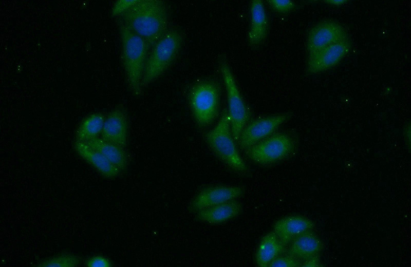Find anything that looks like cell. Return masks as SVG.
<instances>
[{
  "label": "cell",
  "mask_w": 411,
  "mask_h": 267,
  "mask_svg": "<svg viewBox=\"0 0 411 267\" xmlns=\"http://www.w3.org/2000/svg\"><path fill=\"white\" fill-rule=\"evenodd\" d=\"M105 119L104 115L100 112L87 116L77 130L76 141L87 142L98 138L102 132Z\"/></svg>",
  "instance_id": "ffe728a7"
},
{
  "label": "cell",
  "mask_w": 411,
  "mask_h": 267,
  "mask_svg": "<svg viewBox=\"0 0 411 267\" xmlns=\"http://www.w3.org/2000/svg\"><path fill=\"white\" fill-rule=\"evenodd\" d=\"M123 24L152 48L168 31L169 12L162 0H137L121 15Z\"/></svg>",
  "instance_id": "6da1fadb"
},
{
  "label": "cell",
  "mask_w": 411,
  "mask_h": 267,
  "mask_svg": "<svg viewBox=\"0 0 411 267\" xmlns=\"http://www.w3.org/2000/svg\"><path fill=\"white\" fill-rule=\"evenodd\" d=\"M88 267H111L112 263L107 257L102 255H96L88 258L85 263Z\"/></svg>",
  "instance_id": "cb8c5ba5"
},
{
  "label": "cell",
  "mask_w": 411,
  "mask_h": 267,
  "mask_svg": "<svg viewBox=\"0 0 411 267\" xmlns=\"http://www.w3.org/2000/svg\"><path fill=\"white\" fill-rule=\"evenodd\" d=\"M183 36L176 28L169 29L152 47L145 62L141 85L145 87L163 74L177 56Z\"/></svg>",
  "instance_id": "277c9868"
},
{
  "label": "cell",
  "mask_w": 411,
  "mask_h": 267,
  "mask_svg": "<svg viewBox=\"0 0 411 267\" xmlns=\"http://www.w3.org/2000/svg\"><path fill=\"white\" fill-rule=\"evenodd\" d=\"M267 2L274 11L279 13L289 12L295 7L294 2L290 0H269Z\"/></svg>",
  "instance_id": "603a6c76"
},
{
  "label": "cell",
  "mask_w": 411,
  "mask_h": 267,
  "mask_svg": "<svg viewBox=\"0 0 411 267\" xmlns=\"http://www.w3.org/2000/svg\"><path fill=\"white\" fill-rule=\"evenodd\" d=\"M77 153L93 166L103 176L107 178L117 177L120 170L98 150L86 143L77 141L74 143Z\"/></svg>",
  "instance_id": "9a60e30c"
},
{
  "label": "cell",
  "mask_w": 411,
  "mask_h": 267,
  "mask_svg": "<svg viewBox=\"0 0 411 267\" xmlns=\"http://www.w3.org/2000/svg\"><path fill=\"white\" fill-rule=\"evenodd\" d=\"M101 135L103 140L125 148L128 140V120L123 108L116 107L108 115Z\"/></svg>",
  "instance_id": "7c38bea8"
},
{
  "label": "cell",
  "mask_w": 411,
  "mask_h": 267,
  "mask_svg": "<svg viewBox=\"0 0 411 267\" xmlns=\"http://www.w3.org/2000/svg\"><path fill=\"white\" fill-rule=\"evenodd\" d=\"M285 246L274 232L271 231L261 238L255 255V261L259 267L268 266L271 261L285 250Z\"/></svg>",
  "instance_id": "ac0fdd59"
},
{
  "label": "cell",
  "mask_w": 411,
  "mask_h": 267,
  "mask_svg": "<svg viewBox=\"0 0 411 267\" xmlns=\"http://www.w3.org/2000/svg\"><path fill=\"white\" fill-rule=\"evenodd\" d=\"M291 117V112H285L259 118L248 123L241 131L237 141L239 148L247 150L274 134L281 125Z\"/></svg>",
  "instance_id": "ba28073f"
},
{
  "label": "cell",
  "mask_w": 411,
  "mask_h": 267,
  "mask_svg": "<svg viewBox=\"0 0 411 267\" xmlns=\"http://www.w3.org/2000/svg\"><path fill=\"white\" fill-rule=\"evenodd\" d=\"M300 260L292 255L278 256L269 264L270 267H297L301 266Z\"/></svg>",
  "instance_id": "7402d4cb"
},
{
  "label": "cell",
  "mask_w": 411,
  "mask_h": 267,
  "mask_svg": "<svg viewBox=\"0 0 411 267\" xmlns=\"http://www.w3.org/2000/svg\"><path fill=\"white\" fill-rule=\"evenodd\" d=\"M79 256L71 254H63L46 259L38 264L39 267H76L81 262Z\"/></svg>",
  "instance_id": "44dd1931"
},
{
  "label": "cell",
  "mask_w": 411,
  "mask_h": 267,
  "mask_svg": "<svg viewBox=\"0 0 411 267\" xmlns=\"http://www.w3.org/2000/svg\"><path fill=\"white\" fill-rule=\"evenodd\" d=\"M119 30L122 62L127 84L134 95L139 96L142 91V79L150 47L143 39L120 21Z\"/></svg>",
  "instance_id": "3957f363"
},
{
  "label": "cell",
  "mask_w": 411,
  "mask_h": 267,
  "mask_svg": "<svg viewBox=\"0 0 411 267\" xmlns=\"http://www.w3.org/2000/svg\"><path fill=\"white\" fill-rule=\"evenodd\" d=\"M314 227V223L310 219L302 216L292 215L283 217L275 222L272 231L286 246L296 237L312 231Z\"/></svg>",
  "instance_id": "4fadbf2b"
},
{
  "label": "cell",
  "mask_w": 411,
  "mask_h": 267,
  "mask_svg": "<svg viewBox=\"0 0 411 267\" xmlns=\"http://www.w3.org/2000/svg\"><path fill=\"white\" fill-rule=\"evenodd\" d=\"M220 89L212 81L199 82L189 92V101L193 116L201 127L209 126L218 113Z\"/></svg>",
  "instance_id": "5b68a950"
},
{
  "label": "cell",
  "mask_w": 411,
  "mask_h": 267,
  "mask_svg": "<svg viewBox=\"0 0 411 267\" xmlns=\"http://www.w3.org/2000/svg\"><path fill=\"white\" fill-rule=\"evenodd\" d=\"M85 143L101 153L121 171L127 167L128 164V156L124 148L107 142L99 137Z\"/></svg>",
  "instance_id": "d6986e66"
},
{
  "label": "cell",
  "mask_w": 411,
  "mask_h": 267,
  "mask_svg": "<svg viewBox=\"0 0 411 267\" xmlns=\"http://www.w3.org/2000/svg\"><path fill=\"white\" fill-rule=\"evenodd\" d=\"M290 243L288 254L300 260L318 255L323 249L322 241L312 231L300 234Z\"/></svg>",
  "instance_id": "e0dca14e"
},
{
  "label": "cell",
  "mask_w": 411,
  "mask_h": 267,
  "mask_svg": "<svg viewBox=\"0 0 411 267\" xmlns=\"http://www.w3.org/2000/svg\"><path fill=\"white\" fill-rule=\"evenodd\" d=\"M347 39L348 33L340 23L332 21L319 23L309 31L306 43L308 55Z\"/></svg>",
  "instance_id": "9c48e42d"
},
{
  "label": "cell",
  "mask_w": 411,
  "mask_h": 267,
  "mask_svg": "<svg viewBox=\"0 0 411 267\" xmlns=\"http://www.w3.org/2000/svg\"><path fill=\"white\" fill-rule=\"evenodd\" d=\"M251 25L248 34L250 45L257 47L266 38L269 27L268 18L264 3L253 0L251 3Z\"/></svg>",
  "instance_id": "2e32d148"
},
{
  "label": "cell",
  "mask_w": 411,
  "mask_h": 267,
  "mask_svg": "<svg viewBox=\"0 0 411 267\" xmlns=\"http://www.w3.org/2000/svg\"><path fill=\"white\" fill-rule=\"evenodd\" d=\"M245 193L242 186L215 185L201 190L192 200L189 206L191 212L201 210L232 200H235Z\"/></svg>",
  "instance_id": "30bf717a"
},
{
  "label": "cell",
  "mask_w": 411,
  "mask_h": 267,
  "mask_svg": "<svg viewBox=\"0 0 411 267\" xmlns=\"http://www.w3.org/2000/svg\"><path fill=\"white\" fill-rule=\"evenodd\" d=\"M302 266L316 267L320 266V259L318 255L310 257L304 260Z\"/></svg>",
  "instance_id": "484cf974"
},
{
  "label": "cell",
  "mask_w": 411,
  "mask_h": 267,
  "mask_svg": "<svg viewBox=\"0 0 411 267\" xmlns=\"http://www.w3.org/2000/svg\"><path fill=\"white\" fill-rule=\"evenodd\" d=\"M297 141L286 132L274 133L245 151L253 162L261 165L273 164L283 160L294 151Z\"/></svg>",
  "instance_id": "52a82bcc"
},
{
  "label": "cell",
  "mask_w": 411,
  "mask_h": 267,
  "mask_svg": "<svg viewBox=\"0 0 411 267\" xmlns=\"http://www.w3.org/2000/svg\"><path fill=\"white\" fill-rule=\"evenodd\" d=\"M137 0H121L117 1L112 10L113 15H120L134 5Z\"/></svg>",
  "instance_id": "d4e9b609"
},
{
  "label": "cell",
  "mask_w": 411,
  "mask_h": 267,
  "mask_svg": "<svg viewBox=\"0 0 411 267\" xmlns=\"http://www.w3.org/2000/svg\"><path fill=\"white\" fill-rule=\"evenodd\" d=\"M404 137L407 145L410 147V125L407 124L406 125L404 130Z\"/></svg>",
  "instance_id": "4316f807"
},
{
  "label": "cell",
  "mask_w": 411,
  "mask_h": 267,
  "mask_svg": "<svg viewBox=\"0 0 411 267\" xmlns=\"http://www.w3.org/2000/svg\"><path fill=\"white\" fill-rule=\"evenodd\" d=\"M219 67L227 91L228 112L232 135L235 142H237L241 131L249 123L251 112L240 93L234 75L223 55L219 58Z\"/></svg>",
  "instance_id": "8992f818"
},
{
  "label": "cell",
  "mask_w": 411,
  "mask_h": 267,
  "mask_svg": "<svg viewBox=\"0 0 411 267\" xmlns=\"http://www.w3.org/2000/svg\"><path fill=\"white\" fill-rule=\"evenodd\" d=\"M325 3H327L330 5L333 6H341L343 5V4L346 3L348 1L345 0H326L324 1Z\"/></svg>",
  "instance_id": "83f0119b"
},
{
  "label": "cell",
  "mask_w": 411,
  "mask_h": 267,
  "mask_svg": "<svg viewBox=\"0 0 411 267\" xmlns=\"http://www.w3.org/2000/svg\"><path fill=\"white\" fill-rule=\"evenodd\" d=\"M207 143L216 156L235 173L244 177L251 170L239 155L231 132L228 110L224 109L216 126L204 135Z\"/></svg>",
  "instance_id": "7a4b0ae2"
},
{
  "label": "cell",
  "mask_w": 411,
  "mask_h": 267,
  "mask_svg": "<svg viewBox=\"0 0 411 267\" xmlns=\"http://www.w3.org/2000/svg\"><path fill=\"white\" fill-rule=\"evenodd\" d=\"M349 39L332 45L308 55L307 71L315 74L326 71L337 65L350 52Z\"/></svg>",
  "instance_id": "8fae6325"
},
{
  "label": "cell",
  "mask_w": 411,
  "mask_h": 267,
  "mask_svg": "<svg viewBox=\"0 0 411 267\" xmlns=\"http://www.w3.org/2000/svg\"><path fill=\"white\" fill-rule=\"evenodd\" d=\"M243 212L240 202L232 200L197 212L196 219L211 224H217L235 218Z\"/></svg>",
  "instance_id": "5bb4252c"
}]
</instances>
